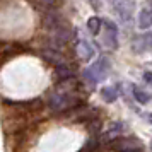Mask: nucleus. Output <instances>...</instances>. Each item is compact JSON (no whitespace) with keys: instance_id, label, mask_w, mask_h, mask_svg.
<instances>
[{"instance_id":"obj_1","label":"nucleus","mask_w":152,"mask_h":152,"mask_svg":"<svg viewBox=\"0 0 152 152\" xmlns=\"http://www.w3.org/2000/svg\"><path fill=\"white\" fill-rule=\"evenodd\" d=\"M113 149L120 152H142V144L137 138H118V142L113 144Z\"/></svg>"},{"instance_id":"obj_2","label":"nucleus","mask_w":152,"mask_h":152,"mask_svg":"<svg viewBox=\"0 0 152 152\" xmlns=\"http://www.w3.org/2000/svg\"><path fill=\"white\" fill-rule=\"evenodd\" d=\"M104 41L110 48H115L116 46V26H113V22L110 21H104Z\"/></svg>"},{"instance_id":"obj_3","label":"nucleus","mask_w":152,"mask_h":152,"mask_svg":"<svg viewBox=\"0 0 152 152\" xmlns=\"http://www.w3.org/2000/svg\"><path fill=\"white\" fill-rule=\"evenodd\" d=\"M115 9H116L118 14L126 21V19H130V17H132V12H133V4H132L130 0H121V2H116V4H115Z\"/></svg>"},{"instance_id":"obj_4","label":"nucleus","mask_w":152,"mask_h":152,"mask_svg":"<svg viewBox=\"0 0 152 152\" xmlns=\"http://www.w3.org/2000/svg\"><path fill=\"white\" fill-rule=\"evenodd\" d=\"M151 26H152V10L145 9V10H142L140 15H138V28L147 29V28H151Z\"/></svg>"},{"instance_id":"obj_5","label":"nucleus","mask_w":152,"mask_h":152,"mask_svg":"<svg viewBox=\"0 0 152 152\" xmlns=\"http://www.w3.org/2000/svg\"><path fill=\"white\" fill-rule=\"evenodd\" d=\"M132 92H133V97L137 99L138 103L147 104L149 101H151V94H147L145 91H142L138 86H132Z\"/></svg>"},{"instance_id":"obj_6","label":"nucleus","mask_w":152,"mask_h":152,"mask_svg":"<svg viewBox=\"0 0 152 152\" xmlns=\"http://www.w3.org/2000/svg\"><path fill=\"white\" fill-rule=\"evenodd\" d=\"M77 51H79L80 58H91V56L94 55V50H92V46H91L89 43H86V41H80V43H79Z\"/></svg>"},{"instance_id":"obj_7","label":"nucleus","mask_w":152,"mask_h":152,"mask_svg":"<svg viewBox=\"0 0 152 152\" xmlns=\"http://www.w3.org/2000/svg\"><path fill=\"white\" fill-rule=\"evenodd\" d=\"M101 96L104 97L106 103H113L116 99V91H115V87H104V89H101Z\"/></svg>"},{"instance_id":"obj_8","label":"nucleus","mask_w":152,"mask_h":152,"mask_svg":"<svg viewBox=\"0 0 152 152\" xmlns=\"http://www.w3.org/2000/svg\"><path fill=\"white\" fill-rule=\"evenodd\" d=\"M101 19H97V17H92V19H89L87 21V26H89V29L92 31V33H97L99 29H101Z\"/></svg>"},{"instance_id":"obj_9","label":"nucleus","mask_w":152,"mask_h":152,"mask_svg":"<svg viewBox=\"0 0 152 152\" xmlns=\"http://www.w3.org/2000/svg\"><path fill=\"white\" fill-rule=\"evenodd\" d=\"M142 43V50H152V33H149V34L144 36V39H140Z\"/></svg>"},{"instance_id":"obj_10","label":"nucleus","mask_w":152,"mask_h":152,"mask_svg":"<svg viewBox=\"0 0 152 152\" xmlns=\"http://www.w3.org/2000/svg\"><path fill=\"white\" fill-rule=\"evenodd\" d=\"M142 77H144L145 82L152 86V72H149V70H147V72H144V75H142Z\"/></svg>"}]
</instances>
